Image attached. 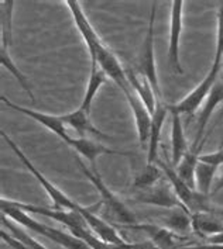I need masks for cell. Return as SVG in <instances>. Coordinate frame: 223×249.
<instances>
[{
  "instance_id": "cell-5",
  "label": "cell",
  "mask_w": 223,
  "mask_h": 249,
  "mask_svg": "<svg viewBox=\"0 0 223 249\" xmlns=\"http://www.w3.org/2000/svg\"><path fill=\"white\" fill-rule=\"evenodd\" d=\"M221 71H222V65L212 64L209 72L206 73V76L199 82V85L194 90H191L177 105H168L170 111L177 113L180 116H194V114H197L198 110L202 107V105L205 103V100L208 99L210 90L215 86V83L218 82L219 75H221Z\"/></svg>"
},
{
  "instance_id": "cell-22",
  "label": "cell",
  "mask_w": 223,
  "mask_h": 249,
  "mask_svg": "<svg viewBox=\"0 0 223 249\" xmlns=\"http://www.w3.org/2000/svg\"><path fill=\"white\" fill-rule=\"evenodd\" d=\"M107 80L106 73L99 68V66H91V75H89V80H88V86L85 90V96L83 100L81 103V108H83L85 111L91 113V107H92V102L95 96L98 94L99 89L103 86Z\"/></svg>"
},
{
  "instance_id": "cell-2",
  "label": "cell",
  "mask_w": 223,
  "mask_h": 249,
  "mask_svg": "<svg viewBox=\"0 0 223 249\" xmlns=\"http://www.w3.org/2000/svg\"><path fill=\"white\" fill-rule=\"evenodd\" d=\"M0 207H1V213L6 214L10 220H13L14 223L26 227L39 235L51 239L53 242L58 244L60 247H64L65 249H91L83 241H81L77 236H74L72 234H66L58 228H54V227L40 223L36 218H33L31 214L27 211L17 209L14 206H9V204H1V203H0Z\"/></svg>"
},
{
  "instance_id": "cell-18",
  "label": "cell",
  "mask_w": 223,
  "mask_h": 249,
  "mask_svg": "<svg viewBox=\"0 0 223 249\" xmlns=\"http://www.w3.org/2000/svg\"><path fill=\"white\" fill-rule=\"evenodd\" d=\"M126 228L142 231L145 235L151 239V242L157 247L158 249H171L175 247V235L172 231L167 230L165 227L160 225H153V224H133V225H126Z\"/></svg>"
},
{
  "instance_id": "cell-33",
  "label": "cell",
  "mask_w": 223,
  "mask_h": 249,
  "mask_svg": "<svg viewBox=\"0 0 223 249\" xmlns=\"http://www.w3.org/2000/svg\"><path fill=\"white\" fill-rule=\"evenodd\" d=\"M208 241V244H218V245H223V231L221 234H218V235H213L210 236L206 239Z\"/></svg>"
},
{
  "instance_id": "cell-21",
  "label": "cell",
  "mask_w": 223,
  "mask_h": 249,
  "mask_svg": "<svg viewBox=\"0 0 223 249\" xmlns=\"http://www.w3.org/2000/svg\"><path fill=\"white\" fill-rule=\"evenodd\" d=\"M203 141L199 144V148H192L191 151H188L184 155V158L180 160V163L175 166L177 175L188 184L191 189H195V171H197L198 162H199V149L202 148Z\"/></svg>"
},
{
  "instance_id": "cell-31",
  "label": "cell",
  "mask_w": 223,
  "mask_h": 249,
  "mask_svg": "<svg viewBox=\"0 0 223 249\" xmlns=\"http://www.w3.org/2000/svg\"><path fill=\"white\" fill-rule=\"evenodd\" d=\"M221 190H223V166L221 169L219 176L215 178V182H213V186H212V192H210V197L216 196Z\"/></svg>"
},
{
  "instance_id": "cell-7",
  "label": "cell",
  "mask_w": 223,
  "mask_h": 249,
  "mask_svg": "<svg viewBox=\"0 0 223 249\" xmlns=\"http://www.w3.org/2000/svg\"><path fill=\"white\" fill-rule=\"evenodd\" d=\"M184 3L172 1L171 4V23H170V42H168V64L174 73L182 75V65L180 58V45H181V34H182V17H184Z\"/></svg>"
},
{
  "instance_id": "cell-23",
  "label": "cell",
  "mask_w": 223,
  "mask_h": 249,
  "mask_svg": "<svg viewBox=\"0 0 223 249\" xmlns=\"http://www.w3.org/2000/svg\"><path fill=\"white\" fill-rule=\"evenodd\" d=\"M218 169H219V166H216V165L206 163L202 160L198 162L197 171H195V189H197V192L210 197L212 186L215 182V176H216Z\"/></svg>"
},
{
  "instance_id": "cell-27",
  "label": "cell",
  "mask_w": 223,
  "mask_h": 249,
  "mask_svg": "<svg viewBox=\"0 0 223 249\" xmlns=\"http://www.w3.org/2000/svg\"><path fill=\"white\" fill-rule=\"evenodd\" d=\"M1 225L3 227H6L7 228V231H9V234L12 236H14L17 241H20L23 245H26L27 248L30 249H48L45 248L41 242H39L37 239H34L33 236H30L27 232H24L20 227H19V224L14 223L13 220H10L6 214H3L1 213Z\"/></svg>"
},
{
  "instance_id": "cell-1",
  "label": "cell",
  "mask_w": 223,
  "mask_h": 249,
  "mask_svg": "<svg viewBox=\"0 0 223 249\" xmlns=\"http://www.w3.org/2000/svg\"><path fill=\"white\" fill-rule=\"evenodd\" d=\"M1 137H3V140L6 141V144L10 146V149L13 151L14 154H16V157L19 158L20 160H21V163L26 166L27 169L30 171V173L39 180V183L44 187V190L48 193V196L51 198V201H53L54 204V209H57V210H69V211H77V213H81L82 215H83V218L88 221L91 217L93 215V213L91 211V209H86V207H83V206H81L79 203H77L75 200H72L71 197H68L62 192V190H60L55 184H53V182H50L41 172L34 166V163L28 159V158L24 155V152L20 149V146L14 142L13 140L6 134L4 131H1Z\"/></svg>"
},
{
  "instance_id": "cell-17",
  "label": "cell",
  "mask_w": 223,
  "mask_h": 249,
  "mask_svg": "<svg viewBox=\"0 0 223 249\" xmlns=\"http://www.w3.org/2000/svg\"><path fill=\"white\" fill-rule=\"evenodd\" d=\"M62 123L65 124L66 127H71L74 128L75 131L78 132L79 137H85L86 134H93V135H98V137H102V138H106L105 132H102L98 127L93 125V123L91 121V117H89V113L85 111L83 108L78 107L77 110L68 113V114H64V116H60Z\"/></svg>"
},
{
  "instance_id": "cell-32",
  "label": "cell",
  "mask_w": 223,
  "mask_h": 249,
  "mask_svg": "<svg viewBox=\"0 0 223 249\" xmlns=\"http://www.w3.org/2000/svg\"><path fill=\"white\" fill-rule=\"evenodd\" d=\"M182 249H223V245L218 244H205V245H197V247H188Z\"/></svg>"
},
{
  "instance_id": "cell-15",
  "label": "cell",
  "mask_w": 223,
  "mask_h": 249,
  "mask_svg": "<svg viewBox=\"0 0 223 249\" xmlns=\"http://www.w3.org/2000/svg\"><path fill=\"white\" fill-rule=\"evenodd\" d=\"M126 78L133 89V92L139 96V99L144 103V106L148 108V111L153 114L156 110V105H157V96L154 93V89L151 88L150 82L140 75L137 71L131 69V68H126Z\"/></svg>"
},
{
  "instance_id": "cell-30",
  "label": "cell",
  "mask_w": 223,
  "mask_h": 249,
  "mask_svg": "<svg viewBox=\"0 0 223 249\" xmlns=\"http://www.w3.org/2000/svg\"><path fill=\"white\" fill-rule=\"evenodd\" d=\"M0 236H1V239H3V241H4V242H6V244H7V245H9L12 249H30V248H27L26 245H23L20 241H17L14 236H12L10 234H7L4 230H1V231H0Z\"/></svg>"
},
{
  "instance_id": "cell-19",
  "label": "cell",
  "mask_w": 223,
  "mask_h": 249,
  "mask_svg": "<svg viewBox=\"0 0 223 249\" xmlns=\"http://www.w3.org/2000/svg\"><path fill=\"white\" fill-rule=\"evenodd\" d=\"M192 231L203 239L218 235L223 231V221L213 213H194L192 214Z\"/></svg>"
},
{
  "instance_id": "cell-11",
  "label": "cell",
  "mask_w": 223,
  "mask_h": 249,
  "mask_svg": "<svg viewBox=\"0 0 223 249\" xmlns=\"http://www.w3.org/2000/svg\"><path fill=\"white\" fill-rule=\"evenodd\" d=\"M221 103H223V80L218 79L213 89L210 90L208 99L205 100V103L202 105L199 113H198L197 135H195V141H194L192 148H198L199 141L203 138V134L206 131V127H208V123H209L212 114L215 113V110Z\"/></svg>"
},
{
  "instance_id": "cell-12",
  "label": "cell",
  "mask_w": 223,
  "mask_h": 249,
  "mask_svg": "<svg viewBox=\"0 0 223 249\" xmlns=\"http://www.w3.org/2000/svg\"><path fill=\"white\" fill-rule=\"evenodd\" d=\"M65 4L68 6V9L71 10L72 17H74V21H75V26L79 30L82 38L85 41L86 47H88V51L91 55V59H93L95 56V51H96V45L102 41L101 37L98 36V33L95 31V28L91 24V21L88 20L86 14L83 13V9L82 6L79 4L78 1H72V0H68L65 1Z\"/></svg>"
},
{
  "instance_id": "cell-13",
  "label": "cell",
  "mask_w": 223,
  "mask_h": 249,
  "mask_svg": "<svg viewBox=\"0 0 223 249\" xmlns=\"http://www.w3.org/2000/svg\"><path fill=\"white\" fill-rule=\"evenodd\" d=\"M71 148H74L78 152L81 157L88 159L91 162V168L96 169V159L101 155H120V157H130L129 152H123V151H118L113 148H107L105 145L95 142L89 138L85 137H79V138H72Z\"/></svg>"
},
{
  "instance_id": "cell-26",
  "label": "cell",
  "mask_w": 223,
  "mask_h": 249,
  "mask_svg": "<svg viewBox=\"0 0 223 249\" xmlns=\"http://www.w3.org/2000/svg\"><path fill=\"white\" fill-rule=\"evenodd\" d=\"M14 1H1L0 3V45L1 47H10L13 38V30H12V20H13Z\"/></svg>"
},
{
  "instance_id": "cell-24",
  "label": "cell",
  "mask_w": 223,
  "mask_h": 249,
  "mask_svg": "<svg viewBox=\"0 0 223 249\" xmlns=\"http://www.w3.org/2000/svg\"><path fill=\"white\" fill-rule=\"evenodd\" d=\"M162 173L164 172L157 163H147L144 169L136 175V178L131 183V189L134 192H142L145 189H150L161 180Z\"/></svg>"
},
{
  "instance_id": "cell-16",
  "label": "cell",
  "mask_w": 223,
  "mask_h": 249,
  "mask_svg": "<svg viewBox=\"0 0 223 249\" xmlns=\"http://www.w3.org/2000/svg\"><path fill=\"white\" fill-rule=\"evenodd\" d=\"M171 114V166L175 168L180 160L184 158V155L189 151L188 149V142L185 138L184 127H182V121L181 116L177 113Z\"/></svg>"
},
{
  "instance_id": "cell-14",
  "label": "cell",
  "mask_w": 223,
  "mask_h": 249,
  "mask_svg": "<svg viewBox=\"0 0 223 249\" xmlns=\"http://www.w3.org/2000/svg\"><path fill=\"white\" fill-rule=\"evenodd\" d=\"M170 113L168 105L162 103L161 99L157 100L156 110L153 113V121H151V130H150V140L147 144V163H156L157 162V151L161 131L164 127V123L167 120V116Z\"/></svg>"
},
{
  "instance_id": "cell-3",
  "label": "cell",
  "mask_w": 223,
  "mask_h": 249,
  "mask_svg": "<svg viewBox=\"0 0 223 249\" xmlns=\"http://www.w3.org/2000/svg\"><path fill=\"white\" fill-rule=\"evenodd\" d=\"M77 162L79 165V169L82 171V173L88 178V180L95 186V189L98 190V193L101 195V203L103 204L106 209V213L110 214L112 218H115L118 223L126 225H133L137 224V217L133 211L119 198L103 182V179L101 178L98 169H92L88 168L79 158H77Z\"/></svg>"
},
{
  "instance_id": "cell-35",
  "label": "cell",
  "mask_w": 223,
  "mask_h": 249,
  "mask_svg": "<svg viewBox=\"0 0 223 249\" xmlns=\"http://www.w3.org/2000/svg\"><path fill=\"white\" fill-rule=\"evenodd\" d=\"M221 72H222V80H223V59H222V71H221Z\"/></svg>"
},
{
  "instance_id": "cell-25",
  "label": "cell",
  "mask_w": 223,
  "mask_h": 249,
  "mask_svg": "<svg viewBox=\"0 0 223 249\" xmlns=\"http://www.w3.org/2000/svg\"><path fill=\"white\" fill-rule=\"evenodd\" d=\"M0 64L1 66H4L12 75H13L16 80L20 83V86L26 90V93L30 96V99L34 102L36 97H34V93H33V89H31V85H30V80L27 79V76L19 69V66L14 64L13 58L10 56V53H9V48L7 47H1L0 45Z\"/></svg>"
},
{
  "instance_id": "cell-8",
  "label": "cell",
  "mask_w": 223,
  "mask_h": 249,
  "mask_svg": "<svg viewBox=\"0 0 223 249\" xmlns=\"http://www.w3.org/2000/svg\"><path fill=\"white\" fill-rule=\"evenodd\" d=\"M134 200L143 204H150V206H158L164 209H175V207H185L184 204L180 201L177 197L172 186L165 182H158L156 186L145 189L142 192H136ZM186 209V207H185Z\"/></svg>"
},
{
  "instance_id": "cell-6",
  "label": "cell",
  "mask_w": 223,
  "mask_h": 249,
  "mask_svg": "<svg viewBox=\"0 0 223 249\" xmlns=\"http://www.w3.org/2000/svg\"><path fill=\"white\" fill-rule=\"evenodd\" d=\"M91 62L92 66H99L105 72L106 76L112 79L122 89V92L126 93L130 89V85L126 78V68L120 64L116 55L109 50V47H106L103 41L96 45L95 56L91 59Z\"/></svg>"
},
{
  "instance_id": "cell-34",
  "label": "cell",
  "mask_w": 223,
  "mask_h": 249,
  "mask_svg": "<svg viewBox=\"0 0 223 249\" xmlns=\"http://www.w3.org/2000/svg\"><path fill=\"white\" fill-rule=\"evenodd\" d=\"M212 213H213V214H216L218 217H221V218L223 220V209H213Z\"/></svg>"
},
{
  "instance_id": "cell-9",
  "label": "cell",
  "mask_w": 223,
  "mask_h": 249,
  "mask_svg": "<svg viewBox=\"0 0 223 249\" xmlns=\"http://www.w3.org/2000/svg\"><path fill=\"white\" fill-rule=\"evenodd\" d=\"M1 102L7 107L13 108L16 111L24 114L27 117L33 118L36 120L37 123H40L41 125H44L47 130H50L51 132H54L57 137H60L66 145L71 144L72 141V137H69V134L66 132V125L62 123V120L60 116H53V114H47V113H41V111H37V110H33V108H28V107H23V106L14 105L12 103L9 99H6L4 96H1Z\"/></svg>"
},
{
  "instance_id": "cell-28",
  "label": "cell",
  "mask_w": 223,
  "mask_h": 249,
  "mask_svg": "<svg viewBox=\"0 0 223 249\" xmlns=\"http://www.w3.org/2000/svg\"><path fill=\"white\" fill-rule=\"evenodd\" d=\"M223 59V3L218 7L216 14V45H215V56L213 62L215 65H222Z\"/></svg>"
},
{
  "instance_id": "cell-29",
  "label": "cell",
  "mask_w": 223,
  "mask_h": 249,
  "mask_svg": "<svg viewBox=\"0 0 223 249\" xmlns=\"http://www.w3.org/2000/svg\"><path fill=\"white\" fill-rule=\"evenodd\" d=\"M199 160L206 162V163H212V165H216V166L221 168V166H223V146L219 148L218 151H215V152L199 155Z\"/></svg>"
},
{
  "instance_id": "cell-10",
  "label": "cell",
  "mask_w": 223,
  "mask_h": 249,
  "mask_svg": "<svg viewBox=\"0 0 223 249\" xmlns=\"http://www.w3.org/2000/svg\"><path fill=\"white\" fill-rule=\"evenodd\" d=\"M126 100L130 106L134 121H136V130L139 135V142L140 145L148 144L150 140V130H151V121H153V114L148 111V108L145 107L144 103L139 99V96L133 92V89H129L124 93Z\"/></svg>"
},
{
  "instance_id": "cell-4",
  "label": "cell",
  "mask_w": 223,
  "mask_h": 249,
  "mask_svg": "<svg viewBox=\"0 0 223 249\" xmlns=\"http://www.w3.org/2000/svg\"><path fill=\"white\" fill-rule=\"evenodd\" d=\"M156 13H157V4H151L150 10V18H148V27L145 33V38L143 39V45L139 55L137 62V72L143 75L154 89L157 99H161V89L158 82L157 65H156V53H154V21H156Z\"/></svg>"
},
{
  "instance_id": "cell-20",
  "label": "cell",
  "mask_w": 223,
  "mask_h": 249,
  "mask_svg": "<svg viewBox=\"0 0 223 249\" xmlns=\"http://www.w3.org/2000/svg\"><path fill=\"white\" fill-rule=\"evenodd\" d=\"M164 227L177 235H185L192 231V214L185 207L171 209V213L164 218Z\"/></svg>"
}]
</instances>
